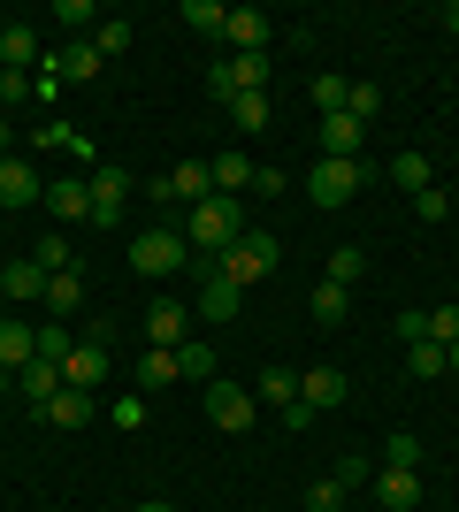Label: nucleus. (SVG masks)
<instances>
[{
  "instance_id": "1",
  "label": "nucleus",
  "mask_w": 459,
  "mask_h": 512,
  "mask_svg": "<svg viewBox=\"0 0 459 512\" xmlns=\"http://www.w3.org/2000/svg\"><path fill=\"white\" fill-rule=\"evenodd\" d=\"M238 237H245V207L230 192H207L192 214H184V245H192V253H230Z\"/></svg>"
},
{
  "instance_id": "2",
  "label": "nucleus",
  "mask_w": 459,
  "mask_h": 512,
  "mask_svg": "<svg viewBox=\"0 0 459 512\" xmlns=\"http://www.w3.org/2000/svg\"><path fill=\"white\" fill-rule=\"evenodd\" d=\"M268 268H276V237H261V230H245L230 253H215V276H222V283H238V291H253Z\"/></svg>"
},
{
  "instance_id": "3",
  "label": "nucleus",
  "mask_w": 459,
  "mask_h": 512,
  "mask_svg": "<svg viewBox=\"0 0 459 512\" xmlns=\"http://www.w3.org/2000/svg\"><path fill=\"white\" fill-rule=\"evenodd\" d=\"M184 260H192L184 230H138L131 237V268H138V276H176Z\"/></svg>"
},
{
  "instance_id": "4",
  "label": "nucleus",
  "mask_w": 459,
  "mask_h": 512,
  "mask_svg": "<svg viewBox=\"0 0 459 512\" xmlns=\"http://www.w3.org/2000/svg\"><path fill=\"white\" fill-rule=\"evenodd\" d=\"M207 92H215L222 107L238 100V92H268V54H222V62L207 69Z\"/></svg>"
},
{
  "instance_id": "5",
  "label": "nucleus",
  "mask_w": 459,
  "mask_h": 512,
  "mask_svg": "<svg viewBox=\"0 0 459 512\" xmlns=\"http://www.w3.org/2000/svg\"><path fill=\"white\" fill-rule=\"evenodd\" d=\"M368 184V161H314V176H306V199L314 207H352V192Z\"/></svg>"
},
{
  "instance_id": "6",
  "label": "nucleus",
  "mask_w": 459,
  "mask_h": 512,
  "mask_svg": "<svg viewBox=\"0 0 459 512\" xmlns=\"http://www.w3.org/2000/svg\"><path fill=\"white\" fill-rule=\"evenodd\" d=\"M62 383L69 390H100L108 383V329H77V352L62 360Z\"/></svg>"
},
{
  "instance_id": "7",
  "label": "nucleus",
  "mask_w": 459,
  "mask_h": 512,
  "mask_svg": "<svg viewBox=\"0 0 459 512\" xmlns=\"http://www.w3.org/2000/svg\"><path fill=\"white\" fill-rule=\"evenodd\" d=\"M207 192H215V176H207V161H176V169L161 176V184H153V199H161V207H184V214H192V207H199Z\"/></svg>"
},
{
  "instance_id": "8",
  "label": "nucleus",
  "mask_w": 459,
  "mask_h": 512,
  "mask_svg": "<svg viewBox=\"0 0 459 512\" xmlns=\"http://www.w3.org/2000/svg\"><path fill=\"white\" fill-rule=\"evenodd\" d=\"M253 413H261V406H253V390L222 383V375H215V383H207V421H215V428H230V436H245V428H253Z\"/></svg>"
},
{
  "instance_id": "9",
  "label": "nucleus",
  "mask_w": 459,
  "mask_h": 512,
  "mask_svg": "<svg viewBox=\"0 0 459 512\" xmlns=\"http://www.w3.org/2000/svg\"><path fill=\"white\" fill-rule=\"evenodd\" d=\"M85 192H92V222L115 230V222H123V199H131V176H123V169H92Z\"/></svg>"
},
{
  "instance_id": "10",
  "label": "nucleus",
  "mask_w": 459,
  "mask_h": 512,
  "mask_svg": "<svg viewBox=\"0 0 459 512\" xmlns=\"http://www.w3.org/2000/svg\"><path fill=\"white\" fill-rule=\"evenodd\" d=\"M192 306H176V299H153V314H146V337H153V352H176V344L192 337Z\"/></svg>"
},
{
  "instance_id": "11",
  "label": "nucleus",
  "mask_w": 459,
  "mask_h": 512,
  "mask_svg": "<svg viewBox=\"0 0 459 512\" xmlns=\"http://www.w3.org/2000/svg\"><path fill=\"white\" fill-rule=\"evenodd\" d=\"M39 62H46L39 31H31V23H0V69H23V77H31Z\"/></svg>"
},
{
  "instance_id": "12",
  "label": "nucleus",
  "mask_w": 459,
  "mask_h": 512,
  "mask_svg": "<svg viewBox=\"0 0 459 512\" xmlns=\"http://www.w3.org/2000/svg\"><path fill=\"white\" fill-rule=\"evenodd\" d=\"M299 398H306V406H314V413H329V406H345V398H352V383H345V367H306V375H299Z\"/></svg>"
},
{
  "instance_id": "13",
  "label": "nucleus",
  "mask_w": 459,
  "mask_h": 512,
  "mask_svg": "<svg viewBox=\"0 0 459 512\" xmlns=\"http://www.w3.org/2000/svg\"><path fill=\"white\" fill-rule=\"evenodd\" d=\"M268 39H276V23L261 16V8H230V54H268Z\"/></svg>"
},
{
  "instance_id": "14",
  "label": "nucleus",
  "mask_w": 459,
  "mask_h": 512,
  "mask_svg": "<svg viewBox=\"0 0 459 512\" xmlns=\"http://www.w3.org/2000/svg\"><path fill=\"white\" fill-rule=\"evenodd\" d=\"M46 214H54V222H92L85 176H54V184H46Z\"/></svg>"
},
{
  "instance_id": "15",
  "label": "nucleus",
  "mask_w": 459,
  "mask_h": 512,
  "mask_svg": "<svg viewBox=\"0 0 459 512\" xmlns=\"http://www.w3.org/2000/svg\"><path fill=\"white\" fill-rule=\"evenodd\" d=\"M368 146V123H352V115H322V161H360Z\"/></svg>"
},
{
  "instance_id": "16",
  "label": "nucleus",
  "mask_w": 459,
  "mask_h": 512,
  "mask_svg": "<svg viewBox=\"0 0 459 512\" xmlns=\"http://www.w3.org/2000/svg\"><path fill=\"white\" fill-rule=\"evenodd\" d=\"M238 306H245V291H238V283L207 276V291H199V306H192V314H199V321H215V329H230V321H238Z\"/></svg>"
},
{
  "instance_id": "17",
  "label": "nucleus",
  "mask_w": 459,
  "mask_h": 512,
  "mask_svg": "<svg viewBox=\"0 0 459 512\" xmlns=\"http://www.w3.org/2000/svg\"><path fill=\"white\" fill-rule=\"evenodd\" d=\"M31 199H39V169L23 153H8L0 161V207H31Z\"/></svg>"
},
{
  "instance_id": "18",
  "label": "nucleus",
  "mask_w": 459,
  "mask_h": 512,
  "mask_svg": "<svg viewBox=\"0 0 459 512\" xmlns=\"http://www.w3.org/2000/svg\"><path fill=\"white\" fill-rule=\"evenodd\" d=\"M39 421L46 428H85L92 421V390H54V398L39 406Z\"/></svg>"
},
{
  "instance_id": "19",
  "label": "nucleus",
  "mask_w": 459,
  "mask_h": 512,
  "mask_svg": "<svg viewBox=\"0 0 459 512\" xmlns=\"http://www.w3.org/2000/svg\"><path fill=\"white\" fill-rule=\"evenodd\" d=\"M176 23H184V31H199V39H230V8H222V0H184V8H176Z\"/></svg>"
},
{
  "instance_id": "20",
  "label": "nucleus",
  "mask_w": 459,
  "mask_h": 512,
  "mask_svg": "<svg viewBox=\"0 0 459 512\" xmlns=\"http://www.w3.org/2000/svg\"><path fill=\"white\" fill-rule=\"evenodd\" d=\"M0 283H8V306L46 299V268H39V260H8V268H0Z\"/></svg>"
},
{
  "instance_id": "21",
  "label": "nucleus",
  "mask_w": 459,
  "mask_h": 512,
  "mask_svg": "<svg viewBox=\"0 0 459 512\" xmlns=\"http://www.w3.org/2000/svg\"><path fill=\"white\" fill-rule=\"evenodd\" d=\"M375 497H383L391 512H414V505H421V474H406V467H383V474H375Z\"/></svg>"
},
{
  "instance_id": "22",
  "label": "nucleus",
  "mask_w": 459,
  "mask_h": 512,
  "mask_svg": "<svg viewBox=\"0 0 459 512\" xmlns=\"http://www.w3.org/2000/svg\"><path fill=\"white\" fill-rule=\"evenodd\" d=\"M176 383H215V344H207V337L176 344Z\"/></svg>"
},
{
  "instance_id": "23",
  "label": "nucleus",
  "mask_w": 459,
  "mask_h": 512,
  "mask_svg": "<svg viewBox=\"0 0 459 512\" xmlns=\"http://www.w3.org/2000/svg\"><path fill=\"white\" fill-rule=\"evenodd\" d=\"M39 360V329H23V321H0V367L16 375V367Z\"/></svg>"
},
{
  "instance_id": "24",
  "label": "nucleus",
  "mask_w": 459,
  "mask_h": 512,
  "mask_svg": "<svg viewBox=\"0 0 459 512\" xmlns=\"http://www.w3.org/2000/svg\"><path fill=\"white\" fill-rule=\"evenodd\" d=\"M54 62H62V85H92V77H100V46H92V39L54 46Z\"/></svg>"
},
{
  "instance_id": "25",
  "label": "nucleus",
  "mask_w": 459,
  "mask_h": 512,
  "mask_svg": "<svg viewBox=\"0 0 459 512\" xmlns=\"http://www.w3.org/2000/svg\"><path fill=\"white\" fill-rule=\"evenodd\" d=\"M207 176H215V192H230V199H238V192H253V161H245L238 146H230V153H215V161H207Z\"/></svg>"
},
{
  "instance_id": "26",
  "label": "nucleus",
  "mask_w": 459,
  "mask_h": 512,
  "mask_svg": "<svg viewBox=\"0 0 459 512\" xmlns=\"http://www.w3.org/2000/svg\"><path fill=\"white\" fill-rule=\"evenodd\" d=\"M77 306H85V276H77V268H62V276H46V314H54V321H69Z\"/></svg>"
},
{
  "instance_id": "27",
  "label": "nucleus",
  "mask_w": 459,
  "mask_h": 512,
  "mask_svg": "<svg viewBox=\"0 0 459 512\" xmlns=\"http://www.w3.org/2000/svg\"><path fill=\"white\" fill-rule=\"evenodd\" d=\"M16 390H31V406H46V398L69 390V383H62V367H54V360H31V367H16Z\"/></svg>"
},
{
  "instance_id": "28",
  "label": "nucleus",
  "mask_w": 459,
  "mask_h": 512,
  "mask_svg": "<svg viewBox=\"0 0 459 512\" xmlns=\"http://www.w3.org/2000/svg\"><path fill=\"white\" fill-rule=\"evenodd\" d=\"M360 276H368V253H360V245H337V253H329V268H322V283H337V291H352Z\"/></svg>"
},
{
  "instance_id": "29",
  "label": "nucleus",
  "mask_w": 459,
  "mask_h": 512,
  "mask_svg": "<svg viewBox=\"0 0 459 512\" xmlns=\"http://www.w3.org/2000/svg\"><path fill=\"white\" fill-rule=\"evenodd\" d=\"M230 123H238V138H261L268 130V92H238V100H230Z\"/></svg>"
},
{
  "instance_id": "30",
  "label": "nucleus",
  "mask_w": 459,
  "mask_h": 512,
  "mask_svg": "<svg viewBox=\"0 0 459 512\" xmlns=\"http://www.w3.org/2000/svg\"><path fill=\"white\" fill-rule=\"evenodd\" d=\"M291 398H299V375H284V367H268L261 383H253V406H276V413H284Z\"/></svg>"
},
{
  "instance_id": "31",
  "label": "nucleus",
  "mask_w": 459,
  "mask_h": 512,
  "mask_svg": "<svg viewBox=\"0 0 459 512\" xmlns=\"http://www.w3.org/2000/svg\"><path fill=\"white\" fill-rule=\"evenodd\" d=\"M31 146H54V153H77V161H92V138L77 123H46L39 138H31Z\"/></svg>"
},
{
  "instance_id": "32",
  "label": "nucleus",
  "mask_w": 459,
  "mask_h": 512,
  "mask_svg": "<svg viewBox=\"0 0 459 512\" xmlns=\"http://www.w3.org/2000/svg\"><path fill=\"white\" fill-rule=\"evenodd\" d=\"M306 306H314V321H322V329H337V321L352 314V291H337V283H314V299H306Z\"/></svg>"
},
{
  "instance_id": "33",
  "label": "nucleus",
  "mask_w": 459,
  "mask_h": 512,
  "mask_svg": "<svg viewBox=\"0 0 459 512\" xmlns=\"http://www.w3.org/2000/svg\"><path fill=\"white\" fill-rule=\"evenodd\" d=\"M391 176L406 184V192H429V184H437V176H429V153H421V146H406V153H398V161H391Z\"/></svg>"
},
{
  "instance_id": "34",
  "label": "nucleus",
  "mask_w": 459,
  "mask_h": 512,
  "mask_svg": "<svg viewBox=\"0 0 459 512\" xmlns=\"http://www.w3.org/2000/svg\"><path fill=\"white\" fill-rule=\"evenodd\" d=\"M329 482H337V490H360V482H375V459H368V451H345V459H337V474H329Z\"/></svg>"
},
{
  "instance_id": "35",
  "label": "nucleus",
  "mask_w": 459,
  "mask_h": 512,
  "mask_svg": "<svg viewBox=\"0 0 459 512\" xmlns=\"http://www.w3.org/2000/svg\"><path fill=\"white\" fill-rule=\"evenodd\" d=\"M69 352H77V329H69V321H46V329H39V360H54V367H62Z\"/></svg>"
},
{
  "instance_id": "36",
  "label": "nucleus",
  "mask_w": 459,
  "mask_h": 512,
  "mask_svg": "<svg viewBox=\"0 0 459 512\" xmlns=\"http://www.w3.org/2000/svg\"><path fill=\"white\" fill-rule=\"evenodd\" d=\"M176 383V352H146L138 360V390H169Z\"/></svg>"
},
{
  "instance_id": "37",
  "label": "nucleus",
  "mask_w": 459,
  "mask_h": 512,
  "mask_svg": "<svg viewBox=\"0 0 459 512\" xmlns=\"http://www.w3.org/2000/svg\"><path fill=\"white\" fill-rule=\"evenodd\" d=\"M31 260H39L46 276H62V268H77V260H69V237H62V230H46V237H39V253H31Z\"/></svg>"
},
{
  "instance_id": "38",
  "label": "nucleus",
  "mask_w": 459,
  "mask_h": 512,
  "mask_svg": "<svg viewBox=\"0 0 459 512\" xmlns=\"http://www.w3.org/2000/svg\"><path fill=\"white\" fill-rule=\"evenodd\" d=\"M383 467H406V474H421V436H391V444L375 451Z\"/></svg>"
},
{
  "instance_id": "39",
  "label": "nucleus",
  "mask_w": 459,
  "mask_h": 512,
  "mask_svg": "<svg viewBox=\"0 0 459 512\" xmlns=\"http://www.w3.org/2000/svg\"><path fill=\"white\" fill-rule=\"evenodd\" d=\"M345 100H352V77H314V107L322 115H345Z\"/></svg>"
},
{
  "instance_id": "40",
  "label": "nucleus",
  "mask_w": 459,
  "mask_h": 512,
  "mask_svg": "<svg viewBox=\"0 0 459 512\" xmlns=\"http://www.w3.org/2000/svg\"><path fill=\"white\" fill-rule=\"evenodd\" d=\"M406 367H414L421 383H429V375H444V344H429V337H421V344H406Z\"/></svg>"
},
{
  "instance_id": "41",
  "label": "nucleus",
  "mask_w": 459,
  "mask_h": 512,
  "mask_svg": "<svg viewBox=\"0 0 459 512\" xmlns=\"http://www.w3.org/2000/svg\"><path fill=\"white\" fill-rule=\"evenodd\" d=\"M92 46H100V62H115V54L131 46V23H123V16H108V23H100V39H92Z\"/></svg>"
},
{
  "instance_id": "42",
  "label": "nucleus",
  "mask_w": 459,
  "mask_h": 512,
  "mask_svg": "<svg viewBox=\"0 0 459 512\" xmlns=\"http://www.w3.org/2000/svg\"><path fill=\"white\" fill-rule=\"evenodd\" d=\"M54 92H62V62L46 54V62L31 69V100H46V107H54Z\"/></svg>"
},
{
  "instance_id": "43",
  "label": "nucleus",
  "mask_w": 459,
  "mask_h": 512,
  "mask_svg": "<svg viewBox=\"0 0 459 512\" xmlns=\"http://www.w3.org/2000/svg\"><path fill=\"white\" fill-rule=\"evenodd\" d=\"M345 115H352V123H368V115H383V85H352Z\"/></svg>"
},
{
  "instance_id": "44",
  "label": "nucleus",
  "mask_w": 459,
  "mask_h": 512,
  "mask_svg": "<svg viewBox=\"0 0 459 512\" xmlns=\"http://www.w3.org/2000/svg\"><path fill=\"white\" fill-rule=\"evenodd\" d=\"M108 421L123 428V436H138V428H146V398H115V406H108Z\"/></svg>"
},
{
  "instance_id": "45",
  "label": "nucleus",
  "mask_w": 459,
  "mask_h": 512,
  "mask_svg": "<svg viewBox=\"0 0 459 512\" xmlns=\"http://www.w3.org/2000/svg\"><path fill=\"white\" fill-rule=\"evenodd\" d=\"M414 214H421V222H444V214H452V192H444V184H429V192H414Z\"/></svg>"
},
{
  "instance_id": "46",
  "label": "nucleus",
  "mask_w": 459,
  "mask_h": 512,
  "mask_svg": "<svg viewBox=\"0 0 459 512\" xmlns=\"http://www.w3.org/2000/svg\"><path fill=\"white\" fill-rule=\"evenodd\" d=\"M429 344H444V352L459 344V306H437V314H429Z\"/></svg>"
},
{
  "instance_id": "47",
  "label": "nucleus",
  "mask_w": 459,
  "mask_h": 512,
  "mask_svg": "<svg viewBox=\"0 0 459 512\" xmlns=\"http://www.w3.org/2000/svg\"><path fill=\"white\" fill-rule=\"evenodd\" d=\"M306 512H345V490H337V482H314V490H306Z\"/></svg>"
},
{
  "instance_id": "48",
  "label": "nucleus",
  "mask_w": 459,
  "mask_h": 512,
  "mask_svg": "<svg viewBox=\"0 0 459 512\" xmlns=\"http://www.w3.org/2000/svg\"><path fill=\"white\" fill-rule=\"evenodd\" d=\"M16 100H31V77H23V69H0V107H16Z\"/></svg>"
},
{
  "instance_id": "49",
  "label": "nucleus",
  "mask_w": 459,
  "mask_h": 512,
  "mask_svg": "<svg viewBox=\"0 0 459 512\" xmlns=\"http://www.w3.org/2000/svg\"><path fill=\"white\" fill-rule=\"evenodd\" d=\"M398 337L421 344V337H429V314H421V306H406V314H398Z\"/></svg>"
},
{
  "instance_id": "50",
  "label": "nucleus",
  "mask_w": 459,
  "mask_h": 512,
  "mask_svg": "<svg viewBox=\"0 0 459 512\" xmlns=\"http://www.w3.org/2000/svg\"><path fill=\"white\" fill-rule=\"evenodd\" d=\"M314 421H322V413L306 406V398H291V406H284V428H291V436H299V428H314Z\"/></svg>"
},
{
  "instance_id": "51",
  "label": "nucleus",
  "mask_w": 459,
  "mask_h": 512,
  "mask_svg": "<svg viewBox=\"0 0 459 512\" xmlns=\"http://www.w3.org/2000/svg\"><path fill=\"white\" fill-rule=\"evenodd\" d=\"M54 23H69V31H77V23H92V0H62V8H54Z\"/></svg>"
},
{
  "instance_id": "52",
  "label": "nucleus",
  "mask_w": 459,
  "mask_h": 512,
  "mask_svg": "<svg viewBox=\"0 0 459 512\" xmlns=\"http://www.w3.org/2000/svg\"><path fill=\"white\" fill-rule=\"evenodd\" d=\"M8 146H16V138H8V115H0V161H8Z\"/></svg>"
},
{
  "instance_id": "53",
  "label": "nucleus",
  "mask_w": 459,
  "mask_h": 512,
  "mask_svg": "<svg viewBox=\"0 0 459 512\" xmlns=\"http://www.w3.org/2000/svg\"><path fill=\"white\" fill-rule=\"evenodd\" d=\"M444 31H459V0H452V8H444Z\"/></svg>"
},
{
  "instance_id": "54",
  "label": "nucleus",
  "mask_w": 459,
  "mask_h": 512,
  "mask_svg": "<svg viewBox=\"0 0 459 512\" xmlns=\"http://www.w3.org/2000/svg\"><path fill=\"white\" fill-rule=\"evenodd\" d=\"M8 390H16V375H8V367H0V398H8Z\"/></svg>"
},
{
  "instance_id": "55",
  "label": "nucleus",
  "mask_w": 459,
  "mask_h": 512,
  "mask_svg": "<svg viewBox=\"0 0 459 512\" xmlns=\"http://www.w3.org/2000/svg\"><path fill=\"white\" fill-rule=\"evenodd\" d=\"M444 367H452V375H459V344H452V352H444Z\"/></svg>"
},
{
  "instance_id": "56",
  "label": "nucleus",
  "mask_w": 459,
  "mask_h": 512,
  "mask_svg": "<svg viewBox=\"0 0 459 512\" xmlns=\"http://www.w3.org/2000/svg\"><path fill=\"white\" fill-rule=\"evenodd\" d=\"M138 512H169V505H161V497H146V505H138Z\"/></svg>"
},
{
  "instance_id": "57",
  "label": "nucleus",
  "mask_w": 459,
  "mask_h": 512,
  "mask_svg": "<svg viewBox=\"0 0 459 512\" xmlns=\"http://www.w3.org/2000/svg\"><path fill=\"white\" fill-rule=\"evenodd\" d=\"M0 268H8V260H0Z\"/></svg>"
}]
</instances>
